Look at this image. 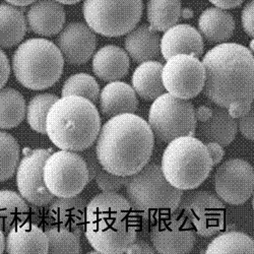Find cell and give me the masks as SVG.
I'll list each match as a JSON object with an SVG mask.
<instances>
[{
  "label": "cell",
  "mask_w": 254,
  "mask_h": 254,
  "mask_svg": "<svg viewBox=\"0 0 254 254\" xmlns=\"http://www.w3.org/2000/svg\"><path fill=\"white\" fill-rule=\"evenodd\" d=\"M163 64L150 60L140 63L131 78L132 89L144 101H154L166 93L162 80Z\"/></svg>",
  "instance_id": "484cf974"
},
{
  "label": "cell",
  "mask_w": 254,
  "mask_h": 254,
  "mask_svg": "<svg viewBox=\"0 0 254 254\" xmlns=\"http://www.w3.org/2000/svg\"><path fill=\"white\" fill-rule=\"evenodd\" d=\"M139 218L118 192H102L87 204L84 235L103 254H121L137 238Z\"/></svg>",
  "instance_id": "3957f363"
},
{
  "label": "cell",
  "mask_w": 254,
  "mask_h": 254,
  "mask_svg": "<svg viewBox=\"0 0 254 254\" xmlns=\"http://www.w3.org/2000/svg\"><path fill=\"white\" fill-rule=\"evenodd\" d=\"M65 17L64 8L56 0H36L27 12V27L38 36L52 37L64 27Z\"/></svg>",
  "instance_id": "ac0fdd59"
},
{
  "label": "cell",
  "mask_w": 254,
  "mask_h": 254,
  "mask_svg": "<svg viewBox=\"0 0 254 254\" xmlns=\"http://www.w3.org/2000/svg\"><path fill=\"white\" fill-rule=\"evenodd\" d=\"M50 254H79L81 252L79 237L67 229L48 226L45 230Z\"/></svg>",
  "instance_id": "d6a6232c"
},
{
  "label": "cell",
  "mask_w": 254,
  "mask_h": 254,
  "mask_svg": "<svg viewBox=\"0 0 254 254\" xmlns=\"http://www.w3.org/2000/svg\"><path fill=\"white\" fill-rule=\"evenodd\" d=\"M19 144L9 133L0 130V183L10 179L19 163Z\"/></svg>",
  "instance_id": "836d02e7"
},
{
  "label": "cell",
  "mask_w": 254,
  "mask_h": 254,
  "mask_svg": "<svg viewBox=\"0 0 254 254\" xmlns=\"http://www.w3.org/2000/svg\"><path fill=\"white\" fill-rule=\"evenodd\" d=\"M150 240L157 253L186 254L192 251L195 245L196 233L177 209L170 216L161 218L152 224Z\"/></svg>",
  "instance_id": "4fadbf2b"
},
{
  "label": "cell",
  "mask_w": 254,
  "mask_h": 254,
  "mask_svg": "<svg viewBox=\"0 0 254 254\" xmlns=\"http://www.w3.org/2000/svg\"><path fill=\"white\" fill-rule=\"evenodd\" d=\"M253 108L244 116L238 118L237 127L240 130V133L247 138L248 140L252 141L254 139V130H253Z\"/></svg>",
  "instance_id": "74e56055"
},
{
  "label": "cell",
  "mask_w": 254,
  "mask_h": 254,
  "mask_svg": "<svg viewBox=\"0 0 254 254\" xmlns=\"http://www.w3.org/2000/svg\"><path fill=\"white\" fill-rule=\"evenodd\" d=\"M128 176L114 175L102 168L97 173L95 180L100 190L103 192H118L126 185Z\"/></svg>",
  "instance_id": "d590c367"
},
{
  "label": "cell",
  "mask_w": 254,
  "mask_h": 254,
  "mask_svg": "<svg viewBox=\"0 0 254 254\" xmlns=\"http://www.w3.org/2000/svg\"><path fill=\"white\" fill-rule=\"evenodd\" d=\"M56 1H58L59 3L61 4H75V3H78L79 1H81V0H56Z\"/></svg>",
  "instance_id": "c3c4849f"
},
{
  "label": "cell",
  "mask_w": 254,
  "mask_h": 254,
  "mask_svg": "<svg viewBox=\"0 0 254 254\" xmlns=\"http://www.w3.org/2000/svg\"><path fill=\"white\" fill-rule=\"evenodd\" d=\"M101 117L94 103L78 96L58 99L46 118V134L58 149L82 152L95 142Z\"/></svg>",
  "instance_id": "277c9868"
},
{
  "label": "cell",
  "mask_w": 254,
  "mask_h": 254,
  "mask_svg": "<svg viewBox=\"0 0 254 254\" xmlns=\"http://www.w3.org/2000/svg\"><path fill=\"white\" fill-rule=\"evenodd\" d=\"M215 6L223 9H232L239 6L244 0H208Z\"/></svg>",
  "instance_id": "ee69618b"
},
{
  "label": "cell",
  "mask_w": 254,
  "mask_h": 254,
  "mask_svg": "<svg viewBox=\"0 0 254 254\" xmlns=\"http://www.w3.org/2000/svg\"><path fill=\"white\" fill-rule=\"evenodd\" d=\"M27 20L17 6L0 3V46L11 48L22 42L27 33Z\"/></svg>",
  "instance_id": "4316f807"
},
{
  "label": "cell",
  "mask_w": 254,
  "mask_h": 254,
  "mask_svg": "<svg viewBox=\"0 0 254 254\" xmlns=\"http://www.w3.org/2000/svg\"><path fill=\"white\" fill-rule=\"evenodd\" d=\"M253 0L250 1L244 6L242 10L241 20H242V27L244 32L249 36L250 38H253L254 36V26H253Z\"/></svg>",
  "instance_id": "f35d334b"
},
{
  "label": "cell",
  "mask_w": 254,
  "mask_h": 254,
  "mask_svg": "<svg viewBox=\"0 0 254 254\" xmlns=\"http://www.w3.org/2000/svg\"><path fill=\"white\" fill-rule=\"evenodd\" d=\"M252 108H253V102L242 104V105H235V106H231V107L228 108V113L230 114L231 117L236 119L246 115Z\"/></svg>",
  "instance_id": "7bdbcfd3"
},
{
  "label": "cell",
  "mask_w": 254,
  "mask_h": 254,
  "mask_svg": "<svg viewBox=\"0 0 254 254\" xmlns=\"http://www.w3.org/2000/svg\"><path fill=\"white\" fill-rule=\"evenodd\" d=\"M177 209L188 220L198 236L213 237L225 227L226 209L223 201L205 190L183 195Z\"/></svg>",
  "instance_id": "8fae6325"
},
{
  "label": "cell",
  "mask_w": 254,
  "mask_h": 254,
  "mask_svg": "<svg viewBox=\"0 0 254 254\" xmlns=\"http://www.w3.org/2000/svg\"><path fill=\"white\" fill-rule=\"evenodd\" d=\"M205 144L194 136H180L169 142L163 153L161 170L166 180L180 190L200 186L213 170Z\"/></svg>",
  "instance_id": "52a82bcc"
},
{
  "label": "cell",
  "mask_w": 254,
  "mask_h": 254,
  "mask_svg": "<svg viewBox=\"0 0 254 254\" xmlns=\"http://www.w3.org/2000/svg\"><path fill=\"white\" fill-rule=\"evenodd\" d=\"M61 96H78L95 104L100 96V87L94 76L88 73H75L65 80Z\"/></svg>",
  "instance_id": "e575fe53"
},
{
  "label": "cell",
  "mask_w": 254,
  "mask_h": 254,
  "mask_svg": "<svg viewBox=\"0 0 254 254\" xmlns=\"http://www.w3.org/2000/svg\"><path fill=\"white\" fill-rule=\"evenodd\" d=\"M207 254H253V239L239 231H226L217 234L206 247Z\"/></svg>",
  "instance_id": "4dcf8cb0"
},
{
  "label": "cell",
  "mask_w": 254,
  "mask_h": 254,
  "mask_svg": "<svg viewBox=\"0 0 254 254\" xmlns=\"http://www.w3.org/2000/svg\"><path fill=\"white\" fill-rule=\"evenodd\" d=\"M194 106L188 100L165 93L154 100L149 112V125L158 139L169 143L180 136H194Z\"/></svg>",
  "instance_id": "9c48e42d"
},
{
  "label": "cell",
  "mask_w": 254,
  "mask_h": 254,
  "mask_svg": "<svg viewBox=\"0 0 254 254\" xmlns=\"http://www.w3.org/2000/svg\"><path fill=\"white\" fill-rule=\"evenodd\" d=\"M43 177L47 189L55 197H71L81 193L89 183L86 162L75 152L61 150L47 158Z\"/></svg>",
  "instance_id": "30bf717a"
},
{
  "label": "cell",
  "mask_w": 254,
  "mask_h": 254,
  "mask_svg": "<svg viewBox=\"0 0 254 254\" xmlns=\"http://www.w3.org/2000/svg\"><path fill=\"white\" fill-rule=\"evenodd\" d=\"M93 71L103 81H117L128 74L129 56L122 48L115 45H106L93 56Z\"/></svg>",
  "instance_id": "7402d4cb"
},
{
  "label": "cell",
  "mask_w": 254,
  "mask_h": 254,
  "mask_svg": "<svg viewBox=\"0 0 254 254\" xmlns=\"http://www.w3.org/2000/svg\"><path fill=\"white\" fill-rule=\"evenodd\" d=\"M30 211L22 195L11 190H0V230L3 233L28 221Z\"/></svg>",
  "instance_id": "83f0119b"
},
{
  "label": "cell",
  "mask_w": 254,
  "mask_h": 254,
  "mask_svg": "<svg viewBox=\"0 0 254 254\" xmlns=\"http://www.w3.org/2000/svg\"><path fill=\"white\" fill-rule=\"evenodd\" d=\"M5 1L11 5H14L17 7H23V6L31 5L36 1V0H5Z\"/></svg>",
  "instance_id": "bcb514c9"
},
{
  "label": "cell",
  "mask_w": 254,
  "mask_h": 254,
  "mask_svg": "<svg viewBox=\"0 0 254 254\" xmlns=\"http://www.w3.org/2000/svg\"><path fill=\"white\" fill-rule=\"evenodd\" d=\"M214 186L218 197L224 202L232 205L243 204L253 194V167L242 159L228 160L218 167Z\"/></svg>",
  "instance_id": "5bb4252c"
},
{
  "label": "cell",
  "mask_w": 254,
  "mask_h": 254,
  "mask_svg": "<svg viewBox=\"0 0 254 254\" xmlns=\"http://www.w3.org/2000/svg\"><path fill=\"white\" fill-rule=\"evenodd\" d=\"M204 144L210 156L211 162H213V166L219 165L223 161V158L225 156V151L223 149V146L216 142H206Z\"/></svg>",
  "instance_id": "b9f144b4"
},
{
  "label": "cell",
  "mask_w": 254,
  "mask_h": 254,
  "mask_svg": "<svg viewBox=\"0 0 254 254\" xmlns=\"http://www.w3.org/2000/svg\"><path fill=\"white\" fill-rule=\"evenodd\" d=\"M10 74V64L6 54L0 49V89H2Z\"/></svg>",
  "instance_id": "60d3db41"
},
{
  "label": "cell",
  "mask_w": 254,
  "mask_h": 254,
  "mask_svg": "<svg viewBox=\"0 0 254 254\" xmlns=\"http://www.w3.org/2000/svg\"><path fill=\"white\" fill-rule=\"evenodd\" d=\"M181 15V0H147V22L157 32H165L175 26Z\"/></svg>",
  "instance_id": "f1b7e54d"
},
{
  "label": "cell",
  "mask_w": 254,
  "mask_h": 254,
  "mask_svg": "<svg viewBox=\"0 0 254 254\" xmlns=\"http://www.w3.org/2000/svg\"><path fill=\"white\" fill-rule=\"evenodd\" d=\"M5 250V236L4 233L0 230V254L3 253Z\"/></svg>",
  "instance_id": "7dc6e473"
},
{
  "label": "cell",
  "mask_w": 254,
  "mask_h": 254,
  "mask_svg": "<svg viewBox=\"0 0 254 254\" xmlns=\"http://www.w3.org/2000/svg\"><path fill=\"white\" fill-rule=\"evenodd\" d=\"M204 51L203 39L194 27L181 24L165 31L160 42V52L167 60L178 54L202 56Z\"/></svg>",
  "instance_id": "d6986e66"
},
{
  "label": "cell",
  "mask_w": 254,
  "mask_h": 254,
  "mask_svg": "<svg viewBox=\"0 0 254 254\" xmlns=\"http://www.w3.org/2000/svg\"><path fill=\"white\" fill-rule=\"evenodd\" d=\"M235 27L233 15L217 6L206 8L198 18V32L208 43H225L232 38Z\"/></svg>",
  "instance_id": "603a6c76"
},
{
  "label": "cell",
  "mask_w": 254,
  "mask_h": 254,
  "mask_svg": "<svg viewBox=\"0 0 254 254\" xmlns=\"http://www.w3.org/2000/svg\"><path fill=\"white\" fill-rule=\"evenodd\" d=\"M58 99L57 96L52 94H41L30 100L26 109V117L34 131L46 134V118L52 105Z\"/></svg>",
  "instance_id": "1f68e13d"
},
{
  "label": "cell",
  "mask_w": 254,
  "mask_h": 254,
  "mask_svg": "<svg viewBox=\"0 0 254 254\" xmlns=\"http://www.w3.org/2000/svg\"><path fill=\"white\" fill-rule=\"evenodd\" d=\"M64 59L56 44L44 38L29 39L19 44L12 55L11 68L23 87L42 91L60 79Z\"/></svg>",
  "instance_id": "8992f818"
},
{
  "label": "cell",
  "mask_w": 254,
  "mask_h": 254,
  "mask_svg": "<svg viewBox=\"0 0 254 254\" xmlns=\"http://www.w3.org/2000/svg\"><path fill=\"white\" fill-rule=\"evenodd\" d=\"M154 145L149 123L134 113H126L111 117L101 127L95 151L104 170L129 177L149 164Z\"/></svg>",
  "instance_id": "6da1fadb"
},
{
  "label": "cell",
  "mask_w": 254,
  "mask_h": 254,
  "mask_svg": "<svg viewBox=\"0 0 254 254\" xmlns=\"http://www.w3.org/2000/svg\"><path fill=\"white\" fill-rule=\"evenodd\" d=\"M160 35L150 25L135 27L124 41L126 53L136 63L156 59L160 54Z\"/></svg>",
  "instance_id": "d4e9b609"
},
{
  "label": "cell",
  "mask_w": 254,
  "mask_h": 254,
  "mask_svg": "<svg viewBox=\"0 0 254 254\" xmlns=\"http://www.w3.org/2000/svg\"><path fill=\"white\" fill-rule=\"evenodd\" d=\"M51 153L46 149L30 150L16 168V185L19 194L34 206H46L55 198L47 189L43 177L44 164Z\"/></svg>",
  "instance_id": "9a60e30c"
},
{
  "label": "cell",
  "mask_w": 254,
  "mask_h": 254,
  "mask_svg": "<svg viewBox=\"0 0 254 254\" xmlns=\"http://www.w3.org/2000/svg\"><path fill=\"white\" fill-rule=\"evenodd\" d=\"M125 253H128V254H155L156 251L153 248L152 245H150V243H147L146 241L143 240H138L137 238L128 246L125 250Z\"/></svg>",
  "instance_id": "ab89813d"
},
{
  "label": "cell",
  "mask_w": 254,
  "mask_h": 254,
  "mask_svg": "<svg viewBox=\"0 0 254 254\" xmlns=\"http://www.w3.org/2000/svg\"><path fill=\"white\" fill-rule=\"evenodd\" d=\"M56 46L68 64L81 65L94 55L97 47V36L87 24L72 22L59 32Z\"/></svg>",
  "instance_id": "2e32d148"
},
{
  "label": "cell",
  "mask_w": 254,
  "mask_h": 254,
  "mask_svg": "<svg viewBox=\"0 0 254 254\" xmlns=\"http://www.w3.org/2000/svg\"><path fill=\"white\" fill-rule=\"evenodd\" d=\"M196 121L204 122L207 119H209L213 115V109H210L207 106H200L197 109L194 110Z\"/></svg>",
  "instance_id": "f6af8a7d"
},
{
  "label": "cell",
  "mask_w": 254,
  "mask_h": 254,
  "mask_svg": "<svg viewBox=\"0 0 254 254\" xmlns=\"http://www.w3.org/2000/svg\"><path fill=\"white\" fill-rule=\"evenodd\" d=\"M204 96L222 108L253 102L254 58L252 52L237 43H221L202 58Z\"/></svg>",
  "instance_id": "7a4b0ae2"
},
{
  "label": "cell",
  "mask_w": 254,
  "mask_h": 254,
  "mask_svg": "<svg viewBox=\"0 0 254 254\" xmlns=\"http://www.w3.org/2000/svg\"><path fill=\"white\" fill-rule=\"evenodd\" d=\"M25 98L12 88L0 89V128L11 129L26 117Z\"/></svg>",
  "instance_id": "f546056e"
},
{
  "label": "cell",
  "mask_w": 254,
  "mask_h": 254,
  "mask_svg": "<svg viewBox=\"0 0 254 254\" xmlns=\"http://www.w3.org/2000/svg\"><path fill=\"white\" fill-rule=\"evenodd\" d=\"M162 80L169 94L190 100L202 92L205 70L198 57L178 54L167 59L162 69Z\"/></svg>",
  "instance_id": "7c38bea8"
},
{
  "label": "cell",
  "mask_w": 254,
  "mask_h": 254,
  "mask_svg": "<svg viewBox=\"0 0 254 254\" xmlns=\"http://www.w3.org/2000/svg\"><path fill=\"white\" fill-rule=\"evenodd\" d=\"M196 130L199 139L204 143L216 142L223 147L228 146L234 141L238 127L236 120L231 117L224 108L213 110V115L204 122H200Z\"/></svg>",
  "instance_id": "cb8c5ba5"
},
{
  "label": "cell",
  "mask_w": 254,
  "mask_h": 254,
  "mask_svg": "<svg viewBox=\"0 0 254 254\" xmlns=\"http://www.w3.org/2000/svg\"><path fill=\"white\" fill-rule=\"evenodd\" d=\"M82 152H83V156H81V155L80 156L82 157L84 162H86V165H87V168H88L89 182H92L95 179L97 173L102 169V167L99 163V160L97 158L95 150H91L89 147V149L84 150Z\"/></svg>",
  "instance_id": "8d00e7d4"
},
{
  "label": "cell",
  "mask_w": 254,
  "mask_h": 254,
  "mask_svg": "<svg viewBox=\"0 0 254 254\" xmlns=\"http://www.w3.org/2000/svg\"><path fill=\"white\" fill-rule=\"evenodd\" d=\"M142 0H83L86 24L97 34L120 37L133 30L141 18Z\"/></svg>",
  "instance_id": "ba28073f"
},
{
  "label": "cell",
  "mask_w": 254,
  "mask_h": 254,
  "mask_svg": "<svg viewBox=\"0 0 254 254\" xmlns=\"http://www.w3.org/2000/svg\"><path fill=\"white\" fill-rule=\"evenodd\" d=\"M100 109L104 116L113 117L120 114L135 113L138 99L130 84L123 81H111L100 93Z\"/></svg>",
  "instance_id": "44dd1931"
},
{
  "label": "cell",
  "mask_w": 254,
  "mask_h": 254,
  "mask_svg": "<svg viewBox=\"0 0 254 254\" xmlns=\"http://www.w3.org/2000/svg\"><path fill=\"white\" fill-rule=\"evenodd\" d=\"M5 252L9 254L48 253V239L45 231L32 222H24L7 232Z\"/></svg>",
  "instance_id": "ffe728a7"
},
{
  "label": "cell",
  "mask_w": 254,
  "mask_h": 254,
  "mask_svg": "<svg viewBox=\"0 0 254 254\" xmlns=\"http://www.w3.org/2000/svg\"><path fill=\"white\" fill-rule=\"evenodd\" d=\"M87 201L79 195L54 198L48 205L47 223L49 226L71 231L80 238L86 224Z\"/></svg>",
  "instance_id": "e0dca14e"
},
{
  "label": "cell",
  "mask_w": 254,
  "mask_h": 254,
  "mask_svg": "<svg viewBox=\"0 0 254 254\" xmlns=\"http://www.w3.org/2000/svg\"><path fill=\"white\" fill-rule=\"evenodd\" d=\"M125 187L127 200L139 220L151 224L176 211L183 196V190L169 183L155 163L129 176Z\"/></svg>",
  "instance_id": "5b68a950"
}]
</instances>
